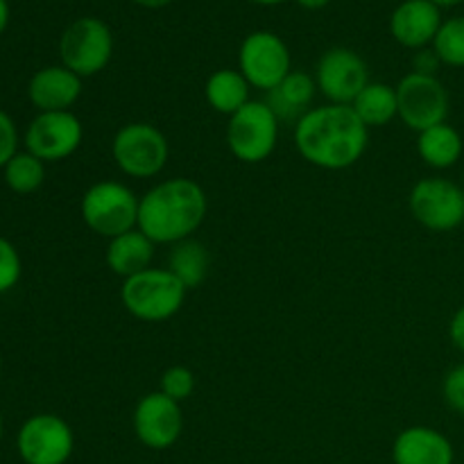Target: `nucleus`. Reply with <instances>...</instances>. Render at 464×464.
<instances>
[{"instance_id":"39","label":"nucleus","mask_w":464,"mask_h":464,"mask_svg":"<svg viewBox=\"0 0 464 464\" xmlns=\"http://www.w3.org/2000/svg\"><path fill=\"white\" fill-rule=\"evenodd\" d=\"M462 227H464V222H462Z\"/></svg>"},{"instance_id":"30","label":"nucleus","mask_w":464,"mask_h":464,"mask_svg":"<svg viewBox=\"0 0 464 464\" xmlns=\"http://www.w3.org/2000/svg\"><path fill=\"white\" fill-rule=\"evenodd\" d=\"M440 66H442V62H440V57L435 54L433 48L417 50L415 59H412V68H415L412 72H420V75H433L435 77V72H438Z\"/></svg>"},{"instance_id":"25","label":"nucleus","mask_w":464,"mask_h":464,"mask_svg":"<svg viewBox=\"0 0 464 464\" xmlns=\"http://www.w3.org/2000/svg\"><path fill=\"white\" fill-rule=\"evenodd\" d=\"M433 50L444 66L464 68V16H453L442 23Z\"/></svg>"},{"instance_id":"13","label":"nucleus","mask_w":464,"mask_h":464,"mask_svg":"<svg viewBox=\"0 0 464 464\" xmlns=\"http://www.w3.org/2000/svg\"><path fill=\"white\" fill-rule=\"evenodd\" d=\"M84 139V130L75 113L45 111L30 122L25 131L27 152L41 161H62L71 157Z\"/></svg>"},{"instance_id":"36","label":"nucleus","mask_w":464,"mask_h":464,"mask_svg":"<svg viewBox=\"0 0 464 464\" xmlns=\"http://www.w3.org/2000/svg\"><path fill=\"white\" fill-rule=\"evenodd\" d=\"M254 5H263V7H275V5H281L284 0H252Z\"/></svg>"},{"instance_id":"28","label":"nucleus","mask_w":464,"mask_h":464,"mask_svg":"<svg viewBox=\"0 0 464 464\" xmlns=\"http://www.w3.org/2000/svg\"><path fill=\"white\" fill-rule=\"evenodd\" d=\"M442 394L444 401H447V406L451 408V411L464 415V365L453 367V370L449 372L442 385Z\"/></svg>"},{"instance_id":"34","label":"nucleus","mask_w":464,"mask_h":464,"mask_svg":"<svg viewBox=\"0 0 464 464\" xmlns=\"http://www.w3.org/2000/svg\"><path fill=\"white\" fill-rule=\"evenodd\" d=\"M7 23H9V3L7 0H0V34L7 30Z\"/></svg>"},{"instance_id":"4","label":"nucleus","mask_w":464,"mask_h":464,"mask_svg":"<svg viewBox=\"0 0 464 464\" xmlns=\"http://www.w3.org/2000/svg\"><path fill=\"white\" fill-rule=\"evenodd\" d=\"M186 285L170 270H150L125 279L121 299L127 311L143 322L170 320L181 308Z\"/></svg>"},{"instance_id":"23","label":"nucleus","mask_w":464,"mask_h":464,"mask_svg":"<svg viewBox=\"0 0 464 464\" xmlns=\"http://www.w3.org/2000/svg\"><path fill=\"white\" fill-rule=\"evenodd\" d=\"M168 270L186 285V290L198 288L208 272V252L195 240H181L175 245L168 261Z\"/></svg>"},{"instance_id":"32","label":"nucleus","mask_w":464,"mask_h":464,"mask_svg":"<svg viewBox=\"0 0 464 464\" xmlns=\"http://www.w3.org/2000/svg\"><path fill=\"white\" fill-rule=\"evenodd\" d=\"M295 3H297L299 7L311 9V12H315V9H324L326 5L331 3V0H295Z\"/></svg>"},{"instance_id":"3","label":"nucleus","mask_w":464,"mask_h":464,"mask_svg":"<svg viewBox=\"0 0 464 464\" xmlns=\"http://www.w3.org/2000/svg\"><path fill=\"white\" fill-rule=\"evenodd\" d=\"M140 199L118 181L93 184L82 198V220L93 234L102 238H118L131 229H139Z\"/></svg>"},{"instance_id":"10","label":"nucleus","mask_w":464,"mask_h":464,"mask_svg":"<svg viewBox=\"0 0 464 464\" xmlns=\"http://www.w3.org/2000/svg\"><path fill=\"white\" fill-rule=\"evenodd\" d=\"M411 213L430 231H451L464 222V190L442 177L417 181L411 193Z\"/></svg>"},{"instance_id":"11","label":"nucleus","mask_w":464,"mask_h":464,"mask_svg":"<svg viewBox=\"0 0 464 464\" xmlns=\"http://www.w3.org/2000/svg\"><path fill=\"white\" fill-rule=\"evenodd\" d=\"M72 447L75 438L71 426L50 412L30 417L16 438L18 456L25 464H66Z\"/></svg>"},{"instance_id":"26","label":"nucleus","mask_w":464,"mask_h":464,"mask_svg":"<svg viewBox=\"0 0 464 464\" xmlns=\"http://www.w3.org/2000/svg\"><path fill=\"white\" fill-rule=\"evenodd\" d=\"M195 390V374L188 370V367H170L166 370V374L161 376V392L166 397H170L172 401L181 403L193 394Z\"/></svg>"},{"instance_id":"6","label":"nucleus","mask_w":464,"mask_h":464,"mask_svg":"<svg viewBox=\"0 0 464 464\" xmlns=\"http://www.w3.org/2000/svg\"><path fill=\"white\" fill-rule=\"evenodd\" d=\"M279 139V121L266 102L249 100L229 118L227 143L236 159L245 163H261L275 152Z\"/></svg>"},{"instance_id":"37","label":"nucleus","mask_w":464,"mask_h":464,"mask_svg":"<svg viewBox=\"0 0 464 464\" xmlns=\"http://www.w3.org/2000/svg\"><path fill=\"white\" fill-rule=\"evenodd\" d=\"M0 440H3V417H0Z\"/></svg>"},{"instance_id":"27","label":"nucleus","mask_w":464,"mask_h":464,"mask_svg":"<svg viewBox=\"0 0 464 464\" xmlns=\"http://www.w3.org/2000/svg\"><path fill=\"white\" fill-rule=\"evenodd\" d=\"M21 256L7 238L0 236V293H7L21 279Z\"/></svg>"},{"instance_id":"31","label":"nucleus","mask_w":464,"mask_h":464,"mask_svg":"<svg viewBox=\"0 0 464 464\" xmlns=\"http://www.w3.org/2000/svg\"><path fill=\"white\" fill-rule=\"evenodd\" d=\"M449 335H451L453 347L464 353V306L458 308L456 315H453L451 324H449Z\"/></svg>"},{"instance_id":"20","label":"nucleus","mask_w":464,"mask_h":464,"mask_svg":"<svg viewBox=\"0 0 464 464\" xmlns=\"http://www.w3.org/2000/svg\"><path fill=\"white\" fill-rule=\"evenodd\" d=\"M462 150L464 143L460 131L449 122L421 131L417 139V152L424 159L426 166L435 168V170H447V168L456 166L462 157Z\"/></svg>"},{"instance_id":"7","label":"nucleus","mask_w":464,"mask_h":464,"mask_svg":"<svg viewBox=\"0 0 464 464\" xmlns=\"http://www.w3.org/2000/svg\"><path fill=\"white\" fill-rule=\"evenodd\" d=\"M111 154L125 175L148 179L166 168L168 140L150 122H130L113 136Z\"/></svg>"},{"instance_id":"24","label":"nucleus","mask_w":464,"mask_h":464,"mask_svg":"<svg viewBox=\"0 0 464 464\" xmlns=\"http://www.w3.org/2000/svg\"><path fill=\"white\" fill-rule=\"evenodd\" d=\"M5 170V184L18 195L34 193L36 188H41L45 179V166L41 159H36L34 154L16 152L12 159H9Z\"/></svg>"},{"instance_id":"14","label":"nucleus","mask_w":464,"mask_h":464,"mask_svg":"<svg viewBox=\"0 0 464 464\" xmlns=\"http://www.w3.org/2000/svg\"><path fill=\"white\" fill-rule=\"evenodd\" d=\"M184 429L181 406L163 392H152L139 401L134 411V433L140 444L154 451L170 449Z\"/></svg>"},{"instance_id":"21","label":"nucleus","mask_w":464,"mask_h":464,"mask_svg":"<svg viewBox=\"0 0 464 464\" xmlns=\"http://www.w3.org/2000/svg\"><path fill=\"white\" fill-rule=\"evenodd\" d=\"M204 95L218 113H225L231 118L249 102V82L245 80L240 71L222 68L208 77Z\"/></svg>"},{"instance_id":"17","label":"nucleus","mask_w":464,"mask_h":464,"mask_svg":"<svg viewBox=\"0 0 464 464\" xmlns=\"http://www.w3.org/2000/svg\"><path fill=\"white\" fill-rule=\"evenodd\" d=\"M394 464H453V444L447 435L429 426H412L397 438Z\"/></svg>"},{"instance_id":"15","label":"nucleus","mask_w":464,"mask_h":464,"mask_svg":"<svg viewBox=\"0 0 464 464\" xmlns=\"http://www.w3.org/2000/svg\"><path fill=\"white\" fill-rule=\"evenodd\" d=\"M442 23V9L430 0H403L390 16V34L403 48L421 50L433 45Z\"/></svg>"},{"instance_id":"16","label":"nucleus","mask_w":464,"mask_h":464,"mask_svg":"<svg viewBox=\"0 0 464 464\" xmlns=\"http://www.w3.org/2000/svg\"><path fill=\"white\" fill-rule=\"evenodd\" d=\"M27 95L39 113L71 111L82 95V77L66 66H45L32 75Z\"/></svg>"},{"instance_id":"19","label":"nucleus","mask_w":464,"mask_h":464,"mask_svg":"<svg viewBox=\"0 0 464 464\" xmlns=\"http://www.w3.org/2000/svg\"><path fill=\"white\" fill-rule=\"evenodd\" d=\"M154 256V243L140 229H131L118 238L109 240L107 247V266L113 275L130 279L150 270V263Z\"/></svg>"},{"instance_id":"5","label":"nucleus","mask_w":464,"mask_h":464,"mask_svg":"<svg viewBox=\"0 0 464 464\" xmlns=\"http://www.w3.org/2000/svg\"><path fill=\"white\" fill-rule=\"evenodd\" d=\"M113 54V34L102 18L82 16L59 39L62 66L80 77H93L107 68Z\"/></svg>"},{"instance_id":"2","label":"nucleus","mask_w":464,"mask_h":464,"mask_svg":"<svg viewBox=\"0 0 464 464\" xmlns=\"http://www.w3.org/2000/svg\"><path fill=\"white\" fill-rule=\"evenodd\" d=\"M207 193L193 179H168L150 188L139 207V229L154 245L188 240L207 218Z\"/></svg>"},{"instance_id":"1","label":"nucleus","mask_w":464,"mask_h":464,"mask_svg":"<svg viewBox=\"0 0 464 464\" xmlns=\"http://www.w3.org/2000/svg\"><path fill=\"white\" fill-rule=\"evenodd\" d=\"M370 127L349 104L311 109L295 127V145L308 163L324 170H344L361 161Z\"/></svg>"},{"instance_id":"35","label":"nucleus","mask_w":464,"mask_h":464,"mask_svg":"<svg viewBox=\"0 0 464 464\" xmlns=\"http://www.w3.org/2000/svg\"><path fill=\"white\" fill-rule=\"evenodd\" d=\"M430 3H435L440 9H442V7H456V5L464 3V0H430Z\"/></svg>"},{"instance_id":"33","label":"nucleus","mask_w":464,"mask_h":464,"mask_svg":"<svg viewBox=\"0 0 464 464\" xmlns=\"http://www.w3.org/2000/svg\"><path fill=\"white\" fill-rule=\"evenodd\" d=\"M131 3L140 5V7H148V9H161V7H168L170 3H175V0H131Z\"/></svg>"},{"instance_id":"38","label":"nucleus","mask_w":464,"mask_h":464,"mask_svg":"<svg viewBox=\"0 0 464 464\" xmlns=\"http://www.w3.org/2000/svg\"><path fill=\"white\" fill-rule=\"evenodd\" d=\"M0 370H3V358H0Z\"/></svg>"},{"instance_id":"18","label":"nucleus","mask_w":464,"mask_h":464,"mask_svg":"<svg viewBox=\"0 0 464 464\" xmlns=\"http://www.w3.org/2000/svg\"><path fill=\"white\" fill-rule=\"evenodd\" d=\"M317 84L311 75L306 72L293 71L285 77L281 84H276L275 89L267 91L266 104L270 107V111L275 113L276 121H302L311 109L308 104L315 98Z\"/></svg>"},{"instance_id":"29","label":"nucleus","mask_w":464,"mask_h":464,"mask_svg":"<svg viewBox=\"0 0 464 464\" xmlns=\"http://www.w3.org/2000/svg\"><path fill=\"white\" fill-rule=\"evenodd\" d=\"M18 148V131L12 118L0 109V168L9 163V159L16 154Z\"/></svg>"},{"instance_id":"8","label":"nucleus","mask_w":464,"mask_h":464,"mask_svg":"<svg viewBox=\"0 0 464 464\" xmlns=\"http://www.w3.org/2000/svg\"><path fill=\"white\" fill-rule=\"evenodd\" d=\"M399 118L406 122L408 130L426 131L435 125L447 122L451 100L442 82L433 75L411 72L397 86Z\"/></svg>"},{"instance_id":"9","label":"nucleus","mask_w":464,"mask_h":464,"mask_svg":"<svg viewBox=\"0 0 464 464\" xmlns=\"http://www.w3.org/2000/svg\"><path fill=\"white\" fill-rule=\"evenodd\" d=\"M240 72L249 86L272 91L290 75V50L275 32H252L238 53Z\"/></svg>"},{"instance_id":"12","label":"nucleus","mask_w":464,"mask_h":464,"mask_svg":"<svg viewBox=\"0 0 464 464\" xmlns=\"http://www.w3.org/2000/svg\"><path fill=\"white\" fill-rule=\"evenodd\" d=\"M315 84L331 104H349L370 84L365 59L349 48H331L317 62Z\"/></svg>"},{"instance_id":"22","label":"nucleus","mask_w":464,"mask_h":464,"mask_svg":"<svg viewBox=\"0 0 464 464\" xmlns=\"http://www.w3.org/2000/svg\"><path fill=\"white\" fill-rule=\"evenodd\" d=\"M356 116L365 122L367 127H383L392 118L399 116L397 89L383 82H370L352 102Z\"/></svg>"}]
</instances>
